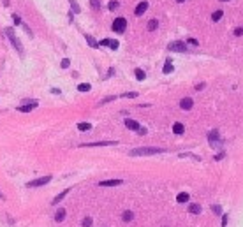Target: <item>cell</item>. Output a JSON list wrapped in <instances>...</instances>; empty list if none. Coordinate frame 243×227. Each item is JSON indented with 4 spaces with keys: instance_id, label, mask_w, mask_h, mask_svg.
Wrapping results in <instances>:
<instances>
[{
    "instance_id": "cell-1",
    "label": "cell",
    "mask_w": 243,
    "mask_h": 227,
    "mask_svg": "<svg viewBox=\"0 0 243 227\" xmlns=\"http://www.w3.org/2000/svg\"><path fill=\"white\" fill-rule=\"evenodd\" d=\"M166 148H157V146H141V148H134L129 151L130 157H141V155H157V153H166Z\"/></svg>"
},
{
    "instance_id": "cell-2",
    "label": "cell",
    "mask_w": 243,
    "mask_h": 227,
    "mask_svg": "<svg viewBox=\"0 0 243 227\" xmlns=\"http://www.w3.org/2000/svg\"><path fill=\"white\" fill-rule=\"evenodd\" d=\"M6 35L9 37V41H11V44L16 48V51L20 53V55H25V50H23V46H21V43H20V39L16 37V34H14V30L13 28H6Z\"/></svg>"
},
{
    "instance_id": "cell-3",
    "label": "cell",
    "mask_w": 243,
    "mask_h": 227,
    "mask_svg": "<svg viewBox=\"0 0 243 227\" xmlns=\"http://www.w3.org/2000/svg\"><path fill=\"white\" fill-rule=\"evenodd\" d=\"M111 28H113V32H116V34H123L125 28H127V20H125V18H116L113 21V25H111Z\"/></svg>"
},
{
    "instance_id": "cell-4",
    "label": "cell",
    "mask_w": 243,
    "mask_h": 227,
    "mask_svg": "<svg viewBox=\"0 0 243 227\" xmlns=\"http://www.w3.org/2000/svg\"><path fill=\"white\" fill-rule=\"evenodd\" d=\"M51 181V176L48 174V176H43V178H37V180H32V181H28L27 183V187H30V188H34V187H43V185L50 183Z\"/></svg>"
},
{
    "instance_id": "cell-5",
    "label": "cell",
    "mask_w": 243,
    "mask_h": 227,
    "mask_svg": "<svg viewBox=\"0 0 243 227\" xmlns=\"http://www.w3.org/2000/svg\"><path fill=\"white\" fill-rule=\"evenodd\" d=\"M167 50H169V51H174V53H185V51H187V44L176 41V43H171V44H169V46H167Z\"/></svg>"
},
{
    "instance_id": "cell-6",
    "label": "cell",
    "mask_w": 243,
    "mask_h": 227,
    "mask_svg": "<svg viewBox=\"0 0 243 227\" xmlns=\"http://www.w3.org/2000/svg\"><path fill=\"white\" fill-rule=\"evenodd\" d=\"M111 144H116V141H97V143H86V144H81L83 148H93V146H111Z\"/></svg>"
},
{
    "instance_id": "cell-7",
    "label": "cell",
    "mask_w": 243,
    "mask_h": 227,
    "mask_svg": "<svg viewBox=\"0 0 243 227\" xmlns=\"http://www.w3.org/2000/svg\"><path fill=\"white\" fill-rule=\"evenodd\" d=\"M146 9H148V2L146 0H143V2H139L136 6V9H134V14L136 16H143L144 13H146Z\"/></svg>"
},
{
    "instance_id": "cell-8",
    "label": "cell",
    "mask_w": 243,
    "mask_h": 227,
    "mask_svg": "<svg viewBox=\"0 0 243 227\" xmlns=\"http://www.w3.org/2000/svg\"><path fill=\"white\" fill-rule=\"evenodd\" d=\"M208 141H210V146H213V148L219 144V130H217V128L208 134Z\"/></svg>"
},
{
    "instance_id": "cell-9",
    "label": "cell",
    "mask_w": 243,
    "mask_h": 227,
    "mask_svg": "<svg viewBox=\"0 0 243 227\" xmlns=\"http://www.w3.org/2000/svg\"><path fill=\"white\" fill-rule=\"evenodd\" d=\"M99 46H107L111 50H118V41H114V39H102L99 43Z\"/></svg>"
},
{
    "instance_id": "cell-10",
    "label": "cell",
    "mask_w": 243,
    "mask_h": 227,
    "mask_svg": "<svg viewBox=\"0 0 243 227\" xmlns=\"http://www.w3.org/2000/svg\"><path fill=\"white\" fill-rule=\"evenodd\" d=\"M121 183L123 180H104V181H99V187H118Z\"/></svg>"
},
{
    "instance_id": "cell-11",
    "label": "cell",
    "mask_w": 243,
    "mask_h": 227,
    "mask_svg": "<svg viewBox=\"0 0 243 227\" xmlns=\"http://www.w3.org/2000/svg\"><path fill=\"white\" fill-rule=\"evenodd\" d=\"M192 106H194V100L190 99V97H185V99L180 100V107H181V109H185V111L192 109Z\"/></svg>"
},
{
    "instance_id": "cell-12",
    "label": "cell",
    "mask_w": 243,
    "mask_h": 227,
    "mask_svg": "<svg viewBox=\"0 0 243 227\" xmlns=\"http://www.w3.org/2000/svg\"><path fill=\"white\" fill-rule=\"evenodd\" d=\"M34 107H37L36 100H34V102H30V104H25V106H20V107H18V111H21V113H30Z\"/></svg>"
},
{
    "instance_id": "cell-13",
    "label": "cell",
    "mask_w": 243,
    "mask_h": 227,
    "mask_svg": "<svg viewBox=\"0 0 243 227\" xmlns=\"http://www.w3.org/2000/svg\"><path fill=\"white\" fill-rule=\"evenodd\" d=\"M125 127L130 128V130H136V132H137V128L141 127V125H139L136 120H130V118H127V120H125Z\"/></svg>"
},
{
    "instance_id": "cell-14",
    "label": "cell",
    "mask_w": 243,
    "mask_h": 227,
    "mask_svg": "<svg viewBox=\"0 0 243 227\" xmlns=\"http://www.w3.org/2000/svg\"><path fill=\"white\" fill-rule=\"evenodd\" d=\"M173 132L176 136H181L183 132H185V127H183V123H180V121H176L174 125H173Z\"/></svg>"
},
{
    "instance_id": "cell-15",
    "label": "cell",
    "mask_w": 243,
    "mask_h": 227,
    "mask_svg": "<svg viewBox=\"0 0 243 227\" xmlns=\"http://www.w3.org/2000/svg\"><path fill=\"white\" fill-rule=\"evenodd\" d=\"M69 192H71V188H65L64 192H60V194H58L57 197H55L53 201H51V204H53V206H57V203H60V201H62V199H64L65 195H67V194H69Z\"/></svg>"
},
{
    "instance_id": "cell-16",
    "label": "cell",
    "mask_w": 243,
    "mask_h": 227,
    "mask_svg": "<svg viewBox=\"0 0 243 227\" xmlns=\"http://www.w3.org/2000/svg\"><path fill=\"white\" fill-rule=\"evenodd\" d=\"M65 215H67V211H65L64 208H60V210H57V215H55V220H57V222H64Z\"/></svg>"
},
{
    "instance_id": "cell-17",
    "label": "cell",
    "mask_w": 243,
    "mask_h": 227,
    "mask_svg": "<svg viewBox=\"0 0 243 227\" xmlns=\"http://www.w3.org/2000/svg\"><path fill=\"white\" fill-rule=\"evenodd\" d=\"M85 39H86V43H88V46H90V48H99V43H97V41H95L92 35L85 34Z\"/></svg>"
},
{
    "instance_id": "cell-18",
    "label": "cell",
    "mask_w": 243,
    "mask_h": 227,
    "mask_svg": "<svg viewBox=\"0 0 243 227\" xmlns=\"http://www.w3.org/2000/svg\"><path fill=\"white\" fill-rule=\"evenodd\" d=\"M132 218H134V213H132V211H129V210L121 213V220H123V222H130Z\"/></svg>"
},
{
    "instance_id": "cell-19",
    "label": "cell",
    "mask_w": 243,
    "mask_h": 227,
    "mask_svg": "<svg viewBox=\"0 0 243 227\" xmlns=\"http://www.w3.org/2000/svg\"><path fill=\"white\" fill-rule=\"evenodd\" d=\"M189 197H190V195H189L187 192H180L178 195H176V201H178V203H187Z\"/></svg>"
},
{
    "instance_id": "cell-20",
    "label": "cell",
    "mask_w": 243,
    "mask_h": 227,
    "mask_svg": "<svg viewBox=\"0 0 243 227\" xmlns=\"http://www.w3.org/2000/svg\"><path fill=\"white\" fill-rule=\"evenodd\" d=\"M69 4H71V7H72V13L74 14H78L79 11H81V7H79V4L76 2V0H69Z\"/></svg>"
},
{
    "instance_id": "cell-21",
    "label": "cell",
    "mask_w": 243,
    "mask_h": 227,
    "mask_svg": "<svg viewBox=\"0 0 243 227\" xmlns=\"http://www.w3.org/2000/svg\"><path fill=\"white\" fill-rule=\"evenodd\" d=\"M173 71H174V67H173L171 60H167V62H166V65H164V74H171Z\"/></svg>"
},
{
    "instance_id": "cell-22",
    "label": "cell",
    "mask_w": 243,
    "mask_h": 227,
    "mask_svg": "<svg viewBox=\"0 0 243 227\" xmlns=\"http://www.w3.org/2000/svg\"><path fill=\"white\" fill-rule=\"evenodd\" d=\"M189 211L194 213V215H197V213H201V206L199 204H190L189 206Z\"/></svg>"
},
{
    "instance_id": "cell-23",
    "label": "cell",
    "mask_w": 243,
    "mask_h": 227,
    "mask_svg": "<svg viewBox=\"0 0 243 227\" xmlns=\"http://www.w3.org/2000/svg\"><path fill=\"white\" fill-rule=\"evenodd\" d=\"M157 27H159V21H157V20H150V21H148V30H150V32L157 30Z\"/></svg>"
},
{
    "instance_id": "cell-24",
    "label": "cell",
    "mask_w": 243,
    "mask_h": 227,
    "mask_svg": "<svg viewBox=\"0 0 243 227\" xmlns=\"http://www.w3.org/2000/svg\"><path fill=\"white\" fill-rule=\"evenodd\" d=\"M78 128L85 132V130H90V128H92V125H90V123H86V121H81V123H78Z\"/></svg>"
},
{
    "instance_id": "cell-25",
    "label": "cell",
    "mask_w": 243,
    "mask_h": 227,
    "mask_svg": "<svg viewBox=\"0 0 243 227\" xmlns=\"http://www.w3.org/2000/svg\"><path fill=\"white\" fill-rule=\"evenodd\" d=\"M144 78H146L144 71H141V69H136V79H137V81H143Z\"/></svg>"
},
{
    "instance_id": "cell-26",
    "label": "cell",
    "mask_w": 243,
    "mask_h": 227,
    "mask_svg": "<svg viewBox=\"0 0 243 227\" xmlns=\"http://www.w3.org/2000/svg\"><path fill=\"white\" fill-rule=\"evenodd\" d=\"M118 6H120V4H118L116 0H111V2L107 4V9H109V11H114V9H118Z\"/></svg>"
},
{
    "instance_id": "cell-27",
    "label": "cell",
    "mask_w": 243,
    "mask_h": 227,
    "mask_svg": "<svg viewBox=\"0 0 243 227\" xmlns=\"http://www.w3.org/2000/svg\"><path fill=\"white\" fill-rule=\"evenodd\" d=\"M90 88H92V86L88 85V83H81V85L78 86V90H79V92H88Z\"/></svg>"
},
{
    "instance_id": "cell-28",
    "label": "cell",
    "mask_w": 243,
    "mask_h": 227,
    "mask_svg": "<svg viewBox=\"0 0 243 227\" xmlns=\"http://www.w3.org/2000/svg\"><path fill=\"white\" fill-rule=\"evenodd\" d=\"M222 14H224L222 11H215L213 14H211V20H213V21H219V20L222 18Z\"/></svg>"
},
{
    "instance_id": "cell-29",
    "label": "cell",
    "mask_w": 243,
    "mask_h": 227,
    "mask_svg": "<svg viewBox=\"0 0 243 227\" xmlns=\"http://www.w3.org/2000/svg\"><path fill=\"white\" fill-rule=\"evenodd\" d=\"M90 6H92V9H95V11H100V2L99 0H90Z\"/></svg>"
},
{
    "instance_id": "cell-30",
    "label": "cell",
    "mask_w": 243,
    "mask_h": 227,
    "mask_svg": "<svg viewBox=\"0 0 243 227\" xmlns=\"http://www.w3.org/2000/svg\"><path fill=\"white\" fill-rule=\"evenodd\" d=\"M81 225H83V227H92V218H90V217H86V218H83V222H81Z\"/></svg>"
},
{
    "instance_id": "cell-31",
    "label": "cell",
    "mask_w": 243,
    "mask_h": 227,
    "mask_svg": "<svg viewBox=\"0 0 243 227\" xmlns=\"http://www.w3.org/2000/svg\"><path fill=\"white\" fill-rule=\"evenodd\" d=\"M137 95H139V93H137V92H129V93H123L121 97H129V99H136Z\"/></svg>"
},
{
    "instance_id": "cell-32",
    "label": "cell",
    "mask_w": 243,
    "mask_h": 227,
    "mask_svg": "<svg viewBox=\"0 0 243 227\" xmlns=\"http://www.w3.org/2000/svg\"><path fill=\"white\" fill-rule=\"evenodd\" d=\"M69 65H71V60H69V58H64V60H62V64H60V67H62V69H67Z\"/></svg>"
},
{
    "instance_id": "cell-33",
    "label": "cell",
    "mask_w": 243,
    "mask_h": 227,
    "mask_svg": "<svg viewBox=\"0 0 243 227\" xmlns=\"http://www.w3.org/2000/svg\"><path fill=\"white\" fill-rule=\"evenodd\" d=\"M21 27H23V28H25V32L28 34V37H34V34H32V30H30V27H28V25H27V23H21Z\"/></svg>"
},
{
    "instance_id": "cell-34",
    "label": "cell",
    "mask_w": 243,
    "mask_h": 227,
    "mask_svg": "<svg viewBox=\"0 0 243 227\" xmlns=\"http://www.w3.org/2000/svg\"><path fill=\"white\" fill-rule=\"evenodd\" d=\"M211 210H213L215 215H220V213H222V208L219 204H213V206H211Z\"/></svg>"
},
{
    "instance_id": "cell-35",
    "label": "cell",
    "mask_w": 243,
    "mask_h": 227,
    "mask_svg": "<svg viewBox=\"0 0 243 227\" xmlns=\"http://www.w3.org/2000/svg\"><path fill=\"white\" fill-rule=\"evenodd\" d=\"M13 21H14V25H21V18L18 14H13Z\"/></svg>"
},
{
    "instance_id": "cell-36",
    "label": "cell",
    "mask_w": 243,
    "mask_h": 227,
    "mask_svg": "<svg viewBox=\"0 0 243 227\" xmlns=\"http://www.w3.org/2000/svg\"><path fill=\"white\" fill-rule=\"evenodd\" d=\"M227 220H229V215H224V217H222V225H220V227H226V225H227Z\"/></svg>"
},
{
    "instance_id": "cell-37",
    "label": "cell",
    "mask_w": 243,
    "mask_h": 227,
    "mask_svg": "<svg viewBox=\"0 0 243 227\" xmlns=\"http://www.w3.org/2000/svg\"><path fill=\"white\" fill-rule=\"evenodd\" d=\"M234 35H236V37L243 35V27H240V28H236V30H234Z\"/></svg>"
},
{
    "instance_id": "cell-38",
    "label": "cell",
    "mask_w": 243,
    "mask_h": 227,
    "mask_svg": "<svg viewBox=\"0 0 243 227\" xmlns=\"http://www.w3.org/2000/svg\"><path fill=\"white\" fill-rule=\"evenodd\" d=\"M187 43H189V44H192V46H199V43H197V39H192V37H190V39H189Z\"/></svg>"
},
{
    "instance_id": "cell-39",
    "label": "cell",
    "mask_w": 243,
    "mask_h": 227,
    "mask_svg": "<svg viewBox=\"0 0 243 227\" xmlns=\"http://www.w3.org/2000/svg\"><path fill=\"white\" fill-rule=\"evenodd\" d=\"M224 155H226V153H224V151H220L219 155H215V160H220V158H224Z\"/></svg>"
},
{
    "instance_id": "cell-40",
    "label": "cell",
    "mask_w": 243,
    "mask_h": 227,
    "mask_svg": "<svg viewBox=\"0 0 243 227\" xmlns=\"http://www.w3.org/2000/svg\"><path fill=\"white\" fill-rule=\"evenodd\" d=\"M137 134L144 136V134H146V128H141V127H139V128H137Z\"/></svg>"
},
{
    "instance_id": "cell-41",
    "label": "cell",
    "mask_w": 243,
    "mask_h": 227,
    "mask_svg": "<svg viewBox=\"0 0 243 227\" xmlns=\"http://www.w3.org/2000/svg\"><path fill=\"white\" fill-rule=\"evenodd\" d=\"M204 88V83H199V85H196V90H203Z\"/></svg>"
},
{
    "instance_id": "cell-42",
    "label": "cell",
    "mask_w": 243,
    "mask_h": 227,
    "mask_svg": "<svg viewBox=\"0 0 243 227\" xmlns=\"http://www.w3.org/2000/svg\"><path fill=\"white\" fill-rule=\"evenodd\" d=\"M51 93H57V95H58V93H60V90H58V88H51Z\"/></svg>"
},
{
    "instance_id": "cell-43",
    "label": "cell",
    "mask_w": 243,
    "mask_h": 227,
    "mask_svg": "<svg viewBox=\"0 0 243 227\" xmlns=\"http://www.w3.org/2000/svg\"><path fill=\"white\" fill-rule=\"evenodd\" d=\"M4 2V6H9V0H2Z\"/></svg>"
},
{
    "instance_id": "cell-44",
    "label": "cell",
    "mask_w": 243,
    "mask_h": 227,
    "mask_svg": "<svg viewBox=\"0 0 243 227\" xmlns=\"http://www.w3.org/2000/svg\"><path fill=\"white\" fill-rule=\"evenodd\" d=\"M176 2H178V4H183V2H185V0H176Z\"/></svg>"
},
{
    "instance_id": "cell-45",
    "label": "cell",
    "mask_w": 243,
    "mask_h": 227,
    "mask_svg": "<svg viewBox=\"0 0 243 227\" xmlns=\"http://www.w3.org/2000/svg\"><path fill=\"white\" fill-rule=\"evenodd\" d=\"M0 199H6V197H4V194H2V192H0Z\"/></svg>"
},
{
    "instance_id": "cell-46",
    "label": "cell",
    "mask_w": 243,
    "mask_h": 227,
    "mask_svg": "<svg viewBox=\"0 0 243 227\" xmlns=\"http://www.w3.org/2000/svg\"><path fill=\"white\" fill-rule=\"evenodd\" d=\"M220 2H227V0H220Z\"/></svg>"
}]
</instances>
